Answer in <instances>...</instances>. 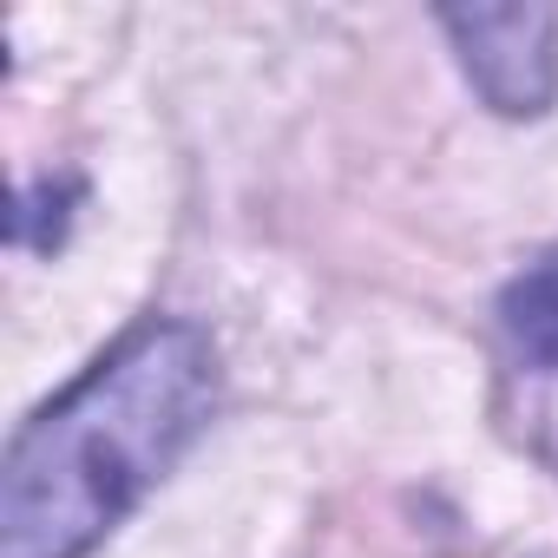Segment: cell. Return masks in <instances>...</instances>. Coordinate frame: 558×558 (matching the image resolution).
<instances>
[{
	"label": "cell",
	"mask_w": 558,
	"mask_h": 558,
	"mask_svg": "<svg viewBox=\"0 0 558 558\" xmlns=\"http://www.w3.org/2000/svg\"><path fill=\"white\" fill-rule=\"evenodd\" d=\"M217 349L197 323L125 329L66 395H53L0 466V558H86L204 434Z\"/></svg>",
	"instance_id": "obj_1"
},
{
	"label": "cell",
	"mask_w": 558,
	"mask_h": 558,
	"mask_svg": "<svg viewBox=\"0 0 558 558\" xmlns=\"http://www.w3.org/2000/svg\"><path fill=\"white\" fill-rule=\"evenodd\" d=\"M466 86L499 119H538L558 99V8H440Z\"/></svg>",
	"instance_id": "obj_2"
},
{
	"label": "cell",
	"mask_w": 558,
	"mask_h": 558,
	"mask_svg": "<svg viewBox=\"0 0 558 558\" xmlns=\"http://www.w3.org/2000/svg\"><path fill=\"white\" fill-rule=\"evenodd\" d=\"M499 329L512 336V349L538 368L558 375V250H545L538 263H525L506 296H499Z\"/></svg>",
	"instance_id": "obj_3"
}]
</instances>
